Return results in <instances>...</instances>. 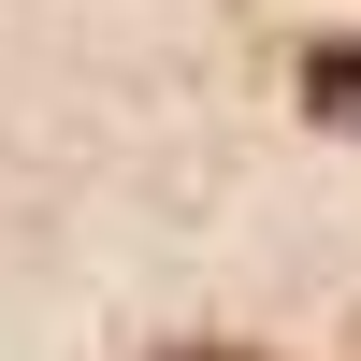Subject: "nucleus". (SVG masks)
<instances>
[{"label": "nucleus", "mask_w": 361, "mask_h": 361, "mask_svg": "<svg viewBox=\"0 0 361 361\" xmlns=\"http://www.w3.org/2000/svg\"><path fill=\"white\" fill-rule=\"evenodd\" d=\"M173 361H246V347H173Z\"/></svg>", "instance_id": "obj_1"}]
</instances>
